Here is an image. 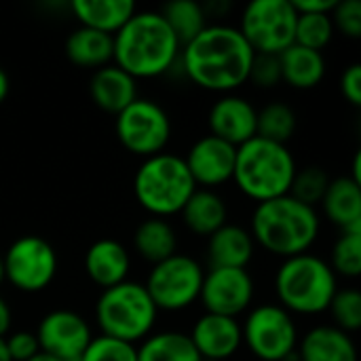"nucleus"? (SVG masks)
<instances>
[{
    "mask_svg": "<svg viewBox=\"0 0 361 361\" xmlns=\"http://www.w3.org/2000/svg\"><path fill=\"white\" fill-rule=\"evenodd\" d=\"M254 55L239 27L212 23L182 47L180 63L190 82L226 95L247 82Z\"/></svg>",
    "mask_w": 361,
    "mask_h": 361,
    "instance_id": "obj_1",
    "label": "nucleus"
},
{
    "mask_svg": "<svg viewBox=\"0 0 361 361\" xmlns=\"http://www.w3.org/2000/svg\"><path fill=\"white\" fill-rule=\"evenodd\" d=\"M112 61L129 76L157 78L180 59L182 44L163 19L161 11H135L112 36Z\"/></svg>",
    "mask_w": 361,
    "mask_h": 361,
    "instance_id": "obj_2",
    "label": "nucleus"
},
{
    "mask_svg": "<svg viewBox=\"0 0 361 361\" xmlns=\"http://www.w3.org/2000/svg\"><path fill=\"white\" fill-rule=\"evenodd\" d=\"M319 214L290 195L258 203L252 214L250 235L269 254L294 258L309 254L319 237Z\"/></svg>",
    "mask_w": 361,
    "mask_h": 361,
    "instance_id": "obj_3",
    "label": "nucleus"
},
{
    "mask_svg": "<svg viewBox=\"0 0 361 361\" xmlns=\"http://www.w3.org/2000/svg\"><path fill=\"white\" fill-rule=\"evenodd\" d=\"M296 176L294 154L286 144L252 137L237 148L233 182L252 201L264 203L290 195Z\"/></svg>",
    "mask_w": 361,
    "mask_h": 361,
    "instance_id": "obj_4",
    "label": "nucleus"
},
{
    "mask_svg": "<svg viewBox=\"0 0 361 361\" xmlns=\"http://www.w3.org/2000/svg\"><path fill=\"white\" fill-rule=\"evenodd\" d=\"M279 307L290 315H319L330 309L338 292V277L328 260L315 254L286 258L275 273Z\"/></svg>",
    "mask_w": 361,
    "mask_h": 361,
    "instance_id": "obj_5",
    "label": "nucleus"
},
{
    "mask_svg": "<svg viewBox=\"0 0 361 361\" xmlns=\"http://www.w3.org/2000/svg\"><path fill=\"white\" fill-rule=\"evenodd\" d=\"M197 184L182 157L159 152L140 163L133 176L135 201L152 218H169L182 212Z\"/></svg>",
    "mask_w": 361,
    "mask_h": 361,
    "instance_id": "obj_6",
    "label": "nucleus"
},
{
    "mask_svg": "<svg viewBox=\"0 0 361 361\" xmlns=\"http://www.w3.org/2000/svg\"><path fill=\"white\" fill-rule=\"evenodd\" d=\"M159 309L148 296L144 283L123 281L102 290L95 302V322L104 336L135 345L154 330Z\"/></svg>",
    "mask_w": 361,
    "mask_h": 361,
    "instance_id": "obj_7",
    "label": "nucleus"
},
{
    "mask_svg": "<svg viewBox=\"0 0 361 361\" xmlns=\"http://www.w3.org/2000/svg\"><path fill=\"white\" fill-rule=\"evenodd\" d=\"M203 277L205 269L199 260L186 254H173L171 258L152 264L144 288L159 311L178 313L199 300Z\"/></svg>",
    "mask_w": 361,
    "mask_h": 361,
    "instance_id": "obj_8",
    "label": "nucleus"
},
{
    "mask_svg": "<svg viewBox=\"0 0 361 361\" xmlns=\"http://www.w3.org/2000/svg\"><path fill=\"white\" fill-rule=\"evenodd\" d=\"M296 19L292 0H254L243 8L239 32L254 53L281 55L294 44Z\"/></svg>",
    "mask_w": 361,
    "mask_h": 361,
    "instance_id": "obj_9",
    "label": "nucleus"
},
{
    "mask_svg": "<svg viewBox=\"0 0 361 361\" xmlns=\"http://www.w3.org/2000/svg\"><path fill=\"white\" fill-rule=\"evenodd\" d=\"M243 345L260 361H283L298 347L294 317L279 305H258L247 311L241 326Z\"/></svg>",
    "mask_w": 361,
    "mask_h": 361,
    "instance_id": "obj_10",
    "label": "nucleus"
},
{
    "mask_svg": "<svg viewBox=\"0 0 361 361\" xmlns=\"http://www.w3.org/2000/svg\"><path fill=\"white\" fill-rule=\"evenodd\" d=\"M114 131L125 150L148 159L165 150L171 137V121L163 106L148 97H137L116 114Z\"/></svg>",
    "mask_w": 361,
    "mask_h": 361,
    "instance_id": "obj_11",
    "label": "nucleus"
},
{
    "mask_svg": "<svg viewBox=\"0 0 361 361\" xmlns=\"http://www.w3.org/2000/svg\"><path fill=\"white\" fill-rule=\"evenodd\" d=\"M2 262L4 279L23 294H38L47 290L59 267L55 247L38 235H23L15 239L2 256Z\"/></svg>",
    "mask_w": 361,
    "mask_h": 361,
    "instance_id": "obj_12",
    "label": "nucleus"
},
{
    "mask_svg": "<svg viewBox=\"0 0 361 361\" xmlns=\"http://www.w3.org/2000/svg\"><path fill=\"white\" fill-rule=\"evenodd\" d=\"M254 279L247 269H209L203 277L199 302L205 313L239 317L254 302Z\"/></svg>",
    "mask_w": 361,
    "mask_h": 361,
    "instance_id": "obj_13",
    "label": "nucleus"
},
{
    "mask_svg": "<svg viewBox=\"0 0 361 361\" xmlns=\"http://www.w3.org/2000/svg\"><path fill=\"white\" fill-rule=\"evenodd\" d=\"M34 334L40 353H47L59 361L80 360L93 338L85 317L68 309H55L47 313Z\"/></svg>",
    "mask_w": 361,
    "mask_h": 361,
    "instance_id": "obj_14",
    "label": "nucleus"
},
{
    "mask_svg": "<svg viewBox=\"0 0 361 361\" xmlns=\"http://www.w3.org/2000/svg\"><path fill=\"white\" fill-rule=\"evenodd\" d=\"M197 188L205 186L207 190L222 186L233 180L235 171V159L237 148L216 135H203L199 137L182 157Z\"/></svg>",
    "mask_w": 361,
    "mask_h": 361,
    "instance_id": "obj_15",
    "label": "nucleus"
},
{
    "mask_svg": "<svg viewBox=\"0 0 361 361\" xmlns=\"http://www.w3.org/2000/svg\"><path fill=\"white\" fill-rule=\"evenodd\" d=\"M203 361L231 360L243 345L241 324L235 317L203 313L188 334Z\"/></svg>",
    "mask_w": 361,
    "mask_h": 361,
    "instance_id": "obj_16",
    "label": "nucleus"
},
{
    "mask_svg": "<svg viewBox=\"0 0 361 361\" xmlns=\"http://www.w3.org/2000/svg\"><path fill=\"white\" fill-rule=\"evenodd\" d=\"M256 118L258 110L241 95H222L209 108V131L212 135L239 148L241 144L256 137Z\"/></svg>",
    "mask_w": 361,
    "mask_h": 361,
    "instance_id": "obj_17",
    "label": "nucleus"
},
{
    "mask_svg": "<svg viewBox=\"0 0 361 361\" xmlns=\"http://www.w3.org/2000/svg\"><path fill=\"white\" fill-rule=\"evenodd\" d=\"M82 264L87 277L102 290H108L112 286L127 281L131 269V256L121 241L99 239L89 245Z\"/></svg>",
    "mask_w": 361,
    "mask_h": 361,
    "instance_id": "obj_18",
    "label": "nucleus"
},
{
    "mask_svg": "<svg viewBox=\"0 0 361 361\" xmlns=\"http://www.w3.org/2000/svg\"><path fill=\"white\" fill-rule=\"evenodd\" d=\"M89 93L97 108L116 116L131 102L137 99V85L135 78L129 76L125 70L114 63H108L93 72L89 80Z\"/></svg>",
    "mask_w": 361,
    "mask_h": 361,
    "instance_id": "obj_19",
    "label": "nucleus"
},
{
    "mask_svg": "<svg viewBox=\"0 0 361 361\" xmlns=\"http://www.w3.org/2000/svg\"><path fill=\"white\" fill-rule=\"evenodd\" d=\"M256 243L247 228L224 224L207 237L209 269H247L254 258Z\"/></svg>",
    "mask_w": 361,
    "mask_h": 361,
    "instance_id": "obj_20",
    "label": "nucleus"
},
{
    "mask_svg": "<svg viewBox=\"0 0 361 361\" xmlns=\"http://www.w3.org/2000/svg\"><path fill=\"white\" fill-rule=\"evenodd\" d=\"M319 205L328 220L341 228V233L361 231V184L353 178L341 176L330 180Z\"/></svg>",
    "mask_w": 361,
    "mask_h": 361,
    "instance_id": "obj_21",
    "label": "nucleus"
},
{
    "mask_svg": "<svg viewBox=\"0 0 361 361\" xmlns=\"http://www.w3.org/2000/svg\"><path fill=\"white\" fill-rule=\"evenodd\" d=\"M300 361H357V347L351 334L334 326H317L298 338Z\"/></svg>",
    "mask_w": 361,
    "mask_h": 361,
    "instance_id": "obj_22",
    "label": "nucleus"
},
{
    "mask_svg": "<svg viewBox=\"0 0 361 361\" xmlns=\"http://www.w3.org/2000/svg\"><path fill=\"white\" fill-rule=\"evenodd\" d=\"M70 8L78 23L89 30L114 36L137 11L131 0H72Z\"/></svg>",
    "mask_w": 361,
    "mask_h": 361,
    "instance_id": "obj_23",
    "label": "nucleus"
},
{
    "mask_svg": "<svg viewBox=\"0 0 361 361\" xmlns=\"http://www.w3.org/2000/svg\"><path fill=\"white\" fill-rule=\"evenodd\" d=\"M281 80L294 89L307 91L317 87L326 76V57L319 51L292 44L279 55Z\"/></svg>",
    "mask_w": 361,
    "mask_h": 361,
    "instance_id": "obj_24",
    "label": "nucleus"
},
{
    "mask_svg": "<svg viewBox=\"0 0 361 361\" xmlns=\"http://www.w3.org/2000/svg\"><path fill=\"white\" fill-rule=\"evenodd\" d=\"M180 216L188 231H192L199 237H209L226 224L228 207L218 192L207 188H197L195 195L188 199V203L182 207Z\"/></svg>",
    "mask_w": 361,
    "mask_h": 361,
    "instance_id": "obj_25",
    "label": "nucleus"
},
{
    "mask_svg": "<svg viewBox=\"0 0 361 361\" xmlns=\"http://www.w3.org/2000/svg\"><path fill=\"white\" fill-rule=\"evenodd\" d=\"M112 36L78 25L66 38V55L78 68L99 70L112 61Z\"/></svg>",
    "mask_w": 361,
    "mask_h": 361,
    "instance_id": "obj_26",
    "label": "nucleus"
},
{
    "mask_svg": "<svg viewBox=\"0 0 361 361\" xmlns=\"http://www.w3.org/2000/svg\"><path fill=\"white\" fill-rule=\"evenodd\" d=\"M135 252L150 264H159L178 254V235L173 226L163 218L144 220L133 233Z\"/></svg>",
    "mask_w": 361,
    "mask_h": 361,
    "instance_id": "obj_27",
    "label": "nucleus"
},
{
    "mask_svg": "<svg viewBox=\"0 0 361 361\" xmlns=\"http://www.w3.org/2000/svg\"><path fill=\"white\" fill-rule=\"evenodd\" d=\"M137 361H203L188 334L152 332L137 347Z\"/></svg>",
    "mask_w": 361,
    "mask_h": 361,
    "instance_id": "obj_28",
    "label": "nucleus"
},
{
    "mask_svg": "<svg viewBox=\"0 0 361 361\" xmlns=\"http://www.w3.org/2000/svg\"><path fill=\"white\" fill-rule=\"evenodd\" d=\"M161 15L182 47L207 27V13L195 0H173L163 6Z\"/></svg>",
    "mask_w": 361,
    "mask_h": 361,
    "instance_id": "obj_29",
    "label": "nucleus"
},
{
    "mask_svg": "<svg viewBox=\"0 0 361 361\" xmlns=\"http://www.w3.org/2000/svg\"><path fill=\"white\" fill-rule=\"evenodd\" d=\"M296 131V112L283 102H271L262 110H258L256 118V135L269 142L288 144V140Z\"/></svg>",
    "mask_w": 361,
    "mask_h": 361,
    "instance_id": "obj_30",
    "label": "nucleus"
},
{
    "mask_svg": "<svg viewBox=\"0 0 361 361\" xmlns=\"http://www.w3.org/2000/svg\"><path fill=\"white\" fill-rule=\"evenodd\" d=\"M330 13H298L294 42L313 51H324L334 38Z\"/></svg>",
    "mask_w": 361,
    "mask_h": 361,
    "instance_id": "obj_31",
    "label": "nucleus"
},
{
    "mask_svg": "<svg viewBox=\"0 0 361 361\" xmlns=\"http://www.w3.org/2000/svg\"><path fill=\"white\" fill-rule=\"evenodd\" d=\"M330 269L338 277L357 279L361 275V231H347L341 233L332 247Z\"/></svg>",
    "mask_w": 361,
    "mask_h": 361,
    "instance_id": "obj_32",
    "label": "nucleus"
},
{
    "mask_svg": "<svg viewBox=\"0 0 361 361\" xmlns=\"http://www.w3.org/2000/svg\"><path fill=\"white\" fill-rule=\"evenodd\" d=\"M328 184H330V176L317 165L296 169V176H294V182L290 188V197H294L296 201H300L309 207H315L322 203V199L328 190Z\"/></svg>",
    "mask_w": 361,
    "mask_h": 361,
    "instance_id": "obj_33",
    "label": "nucleus"
},
{
    "mask_svg": "<svg viewBox=\"0 0 361 361\" xmlns=\"http://www.w3.org/2000/svg\"><path fill=\"white\" fill-rule=\"evenodd\" d=\"M328 311L334 319V328L347 334L357 332L361 328V294L357 290H338Z\"/></svg>",
    "mask_w": 361,
    "mask_h": 361,
    "instance_id": "obj_34",
    "label": "nucleus"
},
{
    "mask_svg": "<svg viewBox=\"0 0 361 361\" xmlns=\"http://www.w3.org/2000/svg\"><path fill=\"white\" fill-rule=\"evenodd\" d=\"M80 361H137V347L99 334L91 338Z\"/></svg>",
    "mask_w": 361,
    "mask_h": 361,
    "instance_id": "obj_35",
    "label": "nucleus"
},
{
    "mask_svg": "<svg viewBox=\"0 0 361 361\" xmlns=\"http://www.w3.org/2000/svg\"><path fill=\"white\" fill-rule=\"evenodd\" d=\"M334 30L357 40L361 38V2L360 0H336L330 13Z\"/></svg>",
    "mask_w": 361,
    "mask_h": 361,
    "instance_id": "obj_36",
    "label": "nucleus"
},
{
    "mask_svg": "<svg viewBox=\"0 0 361 361\" xmlns=\"http://www.w3.org/2000/svg\"><path fill=\"white\" fill-rule=\"evenodd\" d=\"M247 82H254L260 89H273L275 85L281 82V66H279V55H262L256 53L252 59L250 76Z\"/></svg>",
    "mask_w": 361,
    "mask_h": 361,
    "instance_id": "obj_37",
    "label": "nucleus"
},
{
    "mask_svg": "<svg viewBox=\"0 0 361 361\" xmlns=\"http://www.w3.org/2000/svg\"><path fill=\"white\" fill-rule=\"evenodd\" d=\"M4 345L11 361H30L40 353L34 332H11L4 338Z\"/></svg>",
    "mask_w": 361,
    "mask_h": 361,
    "instance_id": "obj_38",
    "label": "nucleus"
},
{
    "mask_svg": "<svg viewBox=\"0 0 361 361\" xmlns=\"http://www.w3.org/2000/svg\"><path fill=\"white\" fill-rule=\"evenodd\" d=\"M341 93L343 97L360 108L361 106V66L360 63H351L349 68H345V72L341 74Z\"/></svg>",
    "mask_w": 361,
    "mask_h": 361,
    "instance_id": "obj_39",
    "label": "nucleus"
},
{
    "mask_svg": "<svg viewBox=\"0 0 361 361\" xmlns=\"http://www.w3.org/2000/svg\"><path fill=\"white\" fill-rule=\"evenodd\" d=\"M336 0H292L296 13H332Z\"/></svg>",
    "mask_w": 361,
    "mask_h": 361,
    "instance_id": "obj_40",
    "label": "nucleus"
},
{
    "mask_svg": "<svg viewBox=\"0 0 361 361\" xmlns=\"http://www.w3.org/2000/svg\"><path fill=\"white\" fill-rule=\"evenodd\" d=\"M11 326H13V313L8 302L0 296V338H6L11 334Z\"/></svg>",
    "mask_w": 361,
    "mask_h": 361,
    "instance_id": "obj_41",
    "label": "nucleus"
},
{
    "mask_svg": "<svg viewBox=\"0 0 361 361\" xmlns=\"http://www.w3.org/2000/svg\"><path fill=\"white\" fill-rule=\"evenodd\" d=\"M8 89H11V80H8V74L0 68V104L6 99L8 95Z\"/></svg>",
    "mask_w": 361,
    "mask_h": 361,
    "instance_id": "obj_42",
    "label": "nucleus"
},
{
    "mask_svg": "<svg viewBox=\"0 0 361 361\" xmlns=\"http://www.w3.org/2000/svg\"><path fill=\"white\" fill-rule=\"evenodd\" d=\"M349 178H353L357 184H361V154L360 152H357V154H355V159H353V173H351Z\"/></svg>",
    "mask_w": 361,
    "mask_h": 361,
    "instance_id": "obj_43",
    "label": "nucleus"
},
{
    "mask_svg": "<svg viewBox=\"0 0 361 361\" xmlns=\"http://www.w3.org/2000/svg\"><path fill=\"white\" fill-rule=\"evenodd\" d=\"M0 361H11L8 351H6V345H4V338H0Z\"/></svg>",
    "mask_w": 361,
    "mask_h": 361,
    "instance_id": "obj_44",
    "label": "nucleus"
},
{
    "mask_svg": "<svg viewBox=\"0 0 361 361\" xmlns=\"http://www.w3.org/2000/svg\"><path fill=\"white\" fill-rule=\"evenodd\" d=\"M30 361H59V360H55V357H51V355H47V353H38L36 357H32Z\"/></svg>",
    "mask_w": 361,
    "mask_h": 361,
    "instance_id": "obj_45",
    "label": "nucleus"
},
{
    "mask_svg": "<svg viewBox=\"0 0 361 361\" xmlns=\"http://www.w3.org/2000/svg\"><path fill=\"white\" fill-rule=\"evenodd\" d=\"M4 283V262H2V256H0V286Z\"/></svg>",
    "mask_w": 361,
    "mask_h": 361,
    "instance_id": "obj_46",
    "label": "nucleus"
}]
</instances>
